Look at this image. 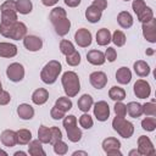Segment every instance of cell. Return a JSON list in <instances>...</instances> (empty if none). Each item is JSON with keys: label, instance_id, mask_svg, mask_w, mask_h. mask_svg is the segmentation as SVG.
<instances>
[{"label": "cell", "instance_id": "cell-5", "mask_svg": "<svg viewBox=\"0 0 156 156\" xmlns=\"http://www.w3.org/2000/svg\"><path fill=\"white\" fill-rule=\"evenodd\" d=\"M66 133H67V138L69 141L72 143H78L82 139V130L79 129L78 124H77V118L73 115H68L63 118L62 122Z\"/></svg>", "mask_w": 156, "mask_h": 156}, {"label": "cell", "instance_id": "cell-1", "mask_svg": "<svg viewBox=\"0 0 156 156\" xmlns=\"http://www.w3.org/2000/svg\"><path fill=\"white\" fill-rule=\"evenodd\" d=\"M49 20L52 23L56 34H58L60 37H65L69 32L71 21L67 18V13H66L65 9H62V7H54L50 11Z\"/></svg>", "mask_w": 156, "mask_h": 156}, {"label": "cell", "instance_id": "cell-19", "mask_svg": "<svg viewBox=\"0 0 156 156\" xmlns=\"http://www.w3.org/2000/svg\"><path fill=\"white\" fill-rule=\"evenodd\" d=\"M17 55V46L11 43L2 41L0 43V57L4 58H10Z\"/></svg>", "mask_w": 156, "mask_h": 156}, {"label": "cell", "instance_id": "cell-27", "mask_svg": "<svg viewBox=\"0 0 156 156\" xmlns=\"http://www.w3.org/2000/svg\"><path fill=\"white\" fill-rule=\"evenodd\" d=\"M111 41V33L107 28H101L96 32V43L100 46H106Z\"/></svg>", "mask_w": 156, "mask_h": 156}, {"label": "cell", "instance_id": "cell-15", "mask_svg": "<svg viewBox=\"0 0 156 156\" xmlns=\"http://www.w3.org/2000/svg\"><path fill=\"white\" fill-rule=\"evenodd\" d=\"M89 82L90 84L95 88V89H102L106 87L107 84V76L105 72H101V71H95V72H91L90 76H89Z\"/></svg>", "mask_w": 156, "mask_h": 156}, {"label": "cell", "instance_id": "cell-32", "mask_svg": "<svg viewBox=\"0 0 156 156\" xmlns=\"http://www.w3.org/2000/svg\"><path fill=\"white\" fill-rule=\"evenodd\" d=\"M17 133V144L21 145H27L32 140V132L28 129H20L16 132Z\"/></svg>", "mask_w": 156, "mask_h": 156}, {"label": "cell", "instance_id": "cell-29", "mask_svg": "<svg viewBox=\"0 0 156 156\" xmlns=\"http://www.w3.org/2000/svg\"><path fill=\"white\" fill-rule=\"evenodd\" d=\"M126 107H127L128 115H129L130 117H133V118H138V117H140V116L143 115V106H141V104H139V102H136V101H130V102H128V104L126 105Z\"/></svg>", "mask_w": 156, "mask_h": 156}, {"label": "cell", "instance_id": "cell-58", "mask_svg": "<svg viewBox=\"0 0 156 156\" xmlns=\"http://www.w3.org/2000/svg\"><path fill=\"white\" fill-rule=\"evenodd\" d=\"M123 1H129V0H123Z\"/></svg>", "mask_w": 156, "mask_h": 156}, {"label": "cell", "instance_id": "cell-24", "mask_svg": "<svg viewBox=\"0 0 156 156\" xmlns=\"http://www.w3.org/2000/svg\"><path fill=\"white\" fill-rule=\"evenodd\" d=\"M132 79V72L128 67H121L116 72V80L119 84H128Z\"/></svg>", "mask_w": 156, "mask_h": 156}, {"label": "cell", "instance_id": "cell-51", "mask_svg": "<svg viewBox=\"0 0 156 156\" xmlns=\"http://www.w3.org/2000/svg\"><path fill=\"white\" fill-rule=\"evenodd\" d=\"M57 1L58 0H41V4L44 5V6H54L55 4H57Z\"/></svg>", "mask_w": 156, "mask_h": 156}, {"label": "cell", "instance_id": "cell-44", "mask_svg": "<svg viewBox=\"0 0 156 156\" xmlns=\"http://www.w3.org/2000/svg\"><path fill=\"white\" fill-rule=\"evenodd\" d=\"M50 134H51L50 144H55L56 141H58V140L62 139V133H61V130L57 127H51L50 128Z\"/></svg>", "mask_w": 156, "mask_h": 156}, {"label": "cell", "instance_id": "cell-56", "mask_svg": "<svg viewBox=\"0 0 156 156\" xmlns=\"http://www.w3.org/2000/svg\"><path fill=\"white\" fill-rule=\"evenodd\" d=\"M152 52H154V50H149V51H147V54H149V55H151Z\"/></svg>", "mask_w": 156, "mask_h": 156}, {"label": "cell", "instance_id": "cell-33", "mask_svg": "<svg viewBox=\"0 0 156 156\" xmlns=\"http://www.w3.org/2000/svg\"><path fill=\"white\" fill-rule=\"evenodd\" d=\"M72 101H71V99L68 98V96H61V98H58L57 100H56V102H55V106L56 107H58L60 110H62L63 112H67V111H69L71 108H72Z\"/></svg>", "mask_w": 156, "mask_h": 156}, {"label": "cell", "instance_id": "cell-2", "mask_svg": "<svg viewBox=\"0 0 156 156\" xmlns=\"http://www.w3.org/2000/svg\"><path fill=\"white\" fill-rule=\"evenodd\" d=\"M61 83L65 90L66 96L68 98H74L79 90H80V82H79V77L76 72L73 71H67L62 74L61 77Z\"/></svg>", "mask_w": 156, "mask_h": 156}, {"label": "cell", "instance_id": "cell-47", "mask_svg": "<svg viewBox=\"0 0 156 156\" xmlns=\"http://www.w3.org/2000/svg\"><path fill=\"white\" fill-rule=\"evenodd\" d=\"M65 113H66V112H63L62 110H60V108L56 107V106H54V107L51 108V111H50V116H51L54 119H62V118L65 117Z\"/></svg>", "mask_w": 156, "mask_h": 156}, {"label": "cell", "instance_id": "cell-17", "mask_svg": "<svg viewBox=\"0 0 156 156\" xmlns=\"http://www.w3.org/2000/svg\"><path fill=\"white\" fill-rule=\"evenodd\" d=\"M0 140L4 146L12 147L17 144V133L12 129H5L0 135Z\"/></svg>", "mask_w": 156, "mask_h": 156}, {"label": "cell", "instance_id": "cell-39", "mask_svg": "<svg viewBox=\"0 0 156 156\" xmlns=\"http://www.w3.org/2000/svg\"><path fill=\"white\" fill-rule=\"evenodd\" d=\"M76 49H74V45L69 41V40H66V39H62L61 41H60V51L63 54V55H69V54H72L73 51H74Z\"/></svg>", "mask_w": 156, "mask_h": 156}, {"label": "cell", "instance_id": "cell-20", "mask_svg": "<svg viewBox=\"0 0 156 156\" xmlns=\"http://www.w3.org/2000/svg\"><path fill=\"white\" fill-rule=\"evenodd\" d=\"M49 99V91L44 88H39L33 91L32 94V101L35 105H44Z\"/></svg>", "mask_w": 156, "mask_h": 156}, {"label": "cell", "instance_id": "cell-31", "mask_svg": "<svg viewBox=\"0 0 156 156\" xmlns=\"http://www.w3.org/2000/svg\"><path fill=\"white\" fill-rule=\"evenodd\" d=\"M33 4L30 0H17L16 1V10L21 15H28L32 12Z\"/></svg>", "mask_w": 156, "mask_h": 156}, {"label": "cell", "instance_id": "cell-55", "mask_svg": "<svg viewBox=\"0 0 156 156\" xmlns=\"http://www.w3.org/2000/svg\"><path fill=\"white\" fill-rule=\"evenodd\" d=\"M1 154H2V155H7V152H5V151H2V150L0 149V155H1Z\"/></svg>", "mask_w": 156, "mask_h": 156}, {"label": "cell", "instance_id": "cell-36", "mask_svg": "<svg viewBox=\"0 0 156 156\" xmlns=\"http://www.w3.org/2000/svg\"><path fill=\"white\" fill-rule=\"evenodd\" d=\"M141 127L146 132H154L156 128V118L152 116H149L141 121Z\"/></svg>", "mask_w": 156, "mask_h": 156}, {"label": "cell", "instance_id": "cell-28", "mask_svg": "<svg viewBox=\"0 0 156 156\" xmlns=\"http://www.w3.org/2000/svg\"><path fill=\"white\" fill-rule=\"evenodd\" d=\"M93 104H94L93 98H91L89 94H83V95L78 99V102H77L78 108H79L82 112H88V111L91 108Z\"/></svg>", "mask_w": 156, "mask_h": 156}, {"label": "cell", "instance_id": "cell-22", "mask_svg": "<svg viewBox=\"0 0 156 156\" xmlns=\"http://www.w3.org/2000/svg\"><path fill=\"white\" fill-rule=\"evenodd\" d=\"M102 16V11H100L98 7H95L94 5H90L87 7L85 10V18L90 22V23H96L101 20Z\"/></svg>", "mask_w": 156, "mask_h": 156}, {"label": "cell", "instance_id": "cell-8", "mask_svg": "<svg viewBox=\"0 0 156 156\" xmlns=\"http://www.w3.org/2000/svg\"><path fill=\"white\" fill-rule=\"evenodd\" d=\"M6 76L11 82H21L24 78V67L18 62H12L6 68Z\"/></svg>", "mask_w": 156, "mask_h": 156}, {"label": "cell", "instance_id": "cell-11", "mask_svg": "<svg viewBox=\"0 0 156 156\" xmlns=\"http://www.w3.org/2000/svg\"><path fill=\"white\" fill-rule=\"evenodd\" d=\"M94 116L100 122L107 121V118L110 117V106H108V104L104 100L98 101L94 105Z\"/></svg>", "mask_w": 156, "mask_h": 156}, {"label": "cell", "instance_id": "cell-53", "mask_svg": "<svg viewBox=\"0 0 156 156\" xmlns=\"http://www.w3.org/2000/svg\"><path fill=\"white\" fill-rule=\"evenodd\" d=\"M13 155H15V156H20V155H21V156H26L27 154H26V152H23V151H16Z\"/></svg>", "mask_w": 156, "mask_h": 156}, {"label": "cell", "instance_id": "cell-43", "mask_svg": "<svg viewBox=\"0 0 156 156\" xmlns=\"http://www.w3.org/2000/svg\"><path fill=\"white\" fill-rule=\"evenodd\" d=\"M113 110H115L116 116H118V117H126V115H127V107L122 101H116Z\"/></svg>", "mask_w": 156, "mask_h": 156}, {"label": "cell", "instance_id": "cell-35", "mask_svg": "<svg viewBox=\"0 0 156 156\" xmlns=\"http://www.w3.org/2000/svg\"><path fill=\"white\" fill-rule=\"evenodd\" d=\"M126 40H127L126 34L122 30H118V29H116L113 32L112 37H111V41H113V44L117 45V46H123L126 44Z\"/></svg>", "mask_w": 156, "mask_h": 156}, {"label": "cell", "instance_id": "cell-16", "mask_svg": "<svg viewBox=\"0 0 156 156\" xmlns=\"http://www.w3.org/2000/svg\"><path fill=\"white\" fill-rule=\"evenodd\" d=\"M23 45L28 51H39L43 48V40L37 35H26L23 38Z\"/></svg>", "mask_w": 156, "mask_h": 156}, {"label": "cell", "instance_id": "cell-3", "mask_svg": "<svg viewBox=\"0 0 156 156\" xmlns=\"http://www.w3.org/2000/svg\"><path fill=\"white\" fill-rule=\"evenodd\" d=\"M0 34L5 38L20 40L27 35V27L23 22H13L10 24H1L0 23Z\"/></svg>", "mask_w": 156, "mask_h": 156}, {"label": "cell", "instance_id": "cell-6", "mask_svg": "<svg viewBox=\"0 0 156 156\" xmlns=\"http://www.w3.org/2000/svg\"><path fill=\"white\" fill-rule=\"evenodd\" d=\"M1 24H10L17 21V10H16V1L7 0L1 4Z\"/></svg>", "mask_w": 156, "mask_h": 156}, {"label": "cell", "instance_id": "cell-34", "mask_svg": "<svg viewBox=\"0 0 156 156\" xmlns=\"http://www.w3.org/2000/svg\"><path fill=\"white\" fill-rule=\"evenodd\" d=\"M50 128L45 126H40L38 129V139L41 141V144H50Z\"/></svg>", "mask_w": 156, "mask_h": 156}, {"label": "cell", "instance_id": "cell-7", "mask_svg": "<svg viewBox=\"0 0 156 156\" xmlns=\"http://www.w3.org/2000/svg\"><path fill=\"white\" fill-rule=\"evenodd\" d=\"M112 127L113 129L124 139H129L133 133H134V126L132 122L124 119V117H118L116 116L112 121Z\"/></svg>", "mask_w": 156, "mask_h": 156}, {"label": "cell", "instance_id": "cell-9", "mask_svg": "<svg viewBox=\"0 0 156 156\" xmlns=\"http://www.w3.org/2000/svg\"><path fill=\"white\" fill-rule=\"evenodd\" d=\"M102 149L104 151L110 156H122L121 152V141L116 138H106L102 141Z\"/></svg>", "mask_w": 156, "mask_h": 156}, {"label": "cell", "instance_id": "cell-49", "mask_svg": "<svg viewBox=\"0 0 156 156\" xmlns=\"http://www.w3.org/2000/svg\"><path fill=\"white\" fill-rule=\"evenodd\" d=\"M91 5H94L95 7H98L100 11H104L107 7V0H94Z\"/></svg>", "mask_w": 156, "mask_h": 156}, {"label": "cell", "instance_id": "cell-46", "mask_svg": "<svg viewBox=\"0 0 156 156\" xmlns=\"http://www.w3.org/2000/svg\"><path fill=\"white\" fill-rule=\"evenodd\" d=\"M105 58L108 62H113L117 58V51L113 48H107L106 51H105Z\"/></svg>", "mask_w": 156, "mask_h": 156}, {"label": "cell", "instance_id": "cell-41", "mask_svg": "<svg viewBox=\"0 0 156 156\" xmlns=\"http://www.w3.org/2000/svg\"><path fill=\"white\" fill-rule=\"evenodd\" d=\"M66 62H67V65H69L72 67L78 66L80 63V54L77 50H74L72 54H69V55L66 56Z\"/></svg>", "mask_w": 156, "mask_h": 156}, {"label": "cell", "instance_id": "cell-40", "mask_svg": "<svg viewBox=\"0 0 156 156\" xmlns=\"http://www.w3.org/2000/svg\"><path fill=\"white\" fill-rule=\"evenodd\" d=\"M143 106V113L145 116H152L155 117L156 116V105H155V99H152V101L150 102H146Z\"/></svg>", "mask_w": 156, "mask_h": 156}, {"label": "cell", "instance_id": "cell-30", "mask_svg": "<svg viewBox=\"0 0 156 156\" xmlns=\"http://www.w3.org/2000/svg\"><path fill=\"white\" fill-rule=\"evenodd\" d=\"M126 96H127V94H126V90L123 88L115 85L108 90V98L113 101H123L126 99Z\"/></svg>", "mask_w": 156, "mask_h": 156}, {"label": "cell", "instance_id": "cell-45", "mask_svg": "<svg viewBox=\"0 0 156 156\" xmlns=\"http://www.w3.org/2000/svg\"><path fill=\"white\" fill-rule=\"evenodd\" d=\"M146 7V4L144 0H133V4H132V9L134 11V13L138 16L144 9Z\"/></svg>", "mask_w": 156, "mask_h": 156}, {"label": "cell", "instance_id": "cell-52", "mask_svg": "<svg viewBox=\"0 0 156 156\" xmlns=\"http://www.w3.org/2000/svg\"><path fill=\"white\" fill-rule=\"evenodd\" d=\"M77 155H85V156H87L88 154H87L85 151H74V152H73V156H77Z\"/></svg>", "mask_w": 156, "mask_h": 156}, {"label": "cell", "instance_id": "cell-12", "mask_svg": "<svg viewBox=\"0 0 156 156\" xmlns=\"http://www.w3.org/2000/svg\"><path fill=\"white\" fill-rule=\"evenodd\" d=\"M133 90H134V94L136 95V98H139V99H146L151 94V87L144 79H138L134 83Z\"/></svg>", "mask_w": 156, "mask_h": 156}, {"label": "cell", "instance_id": "cell-54", "mask_svg": "<svg viewBox=\"0 0 156 156\" xmlns=\"http://www.w3.org/2000/svg\"><path fill=\"white\" fill-rule=\"evenodd\" d=\"M133 155H136V156L139 155V152H138V150H136V149H135V150H130V151H129V156H133Z\"/></svg>", "mask_w": 156, "mask_h": 156}, {"label": "cell", "instance_id": "cell-23", "mask_svg": "<svg viewBox=\"0 0 156 156\" xmlns=\"http://www.w3.org/2000/svg\"><path fill=\"white\" fill-rule=\"evenodd\" d=\"M28 152L30 156H45V151L41 146V141L39 139L30 140L28 143Z\"/></svg>", "mask_w": 156, "mask_h": 156}, {"label": "cell", "instance_id": "cell-4", "mask_svg": "<svg viewBox=\"0 0 156 156\" xmlns=\"http://www.w3.org/2000/svg\"><path fill=\"white\" fill-rule=\"evenodd\" d=\"M61 71H62L61 63L56 60H51L43 67L40 72V78L45 84H54L58 78Z\"/></svg>", "mask_w": 156, "mask_h": 156}, {"label": "cell", "instance_id": "cell-25", "mask_svg": "<svg viewBox=\"0 0 156 156\" xmlns=\"http://www.w3.org/2000/svg\"><path fill=\"white\" fill-rule=\"evenodd\" d=\"M133 68H134V72L136 73V76H139V77H147L150 74V66L143 60L135 61L133 65Z\"/></svg>", "mask_w": 156, "mask_h": 156}, {"label": "cell", "instance_id": "cell-57", "mask_svg": "<svg viewBox=\"0 0 156 156\" xmlns=\"http://www.w3.org/2000/svg\"><path fill=\"white\" fill-rule=\"evenodd\" d=\"M2 90V85H1V80H0V91Z\"/></svg>", "mask_w": 156, "mask_h": 156}, {"label": "cell", "instance_id": "cell-48", "mask_svg": "<svg viewBox=\"0 0 156 156\" xmlns=\"http://www.w3.org/2000/svg\"><path fill=\"white\" fill-rule=\"evenodd\" d=\"M10 101H11L10 93L6 90H1L0 91V105H7Z\"/></svg>", "mask_w": 156, "mask_h": 156}, {"label": "cell", "instance_id": "cell-26", "mask_svg": "<svg viewBox=\"0 0 156 156\" xmlns=\"http://www.w3.org/2000/svg\"><path fill=\"white\" fill-rule=\"evenodd\" d=\"M117 22L122 28H130L133 26V17L128 11H121L117 15Z\"/></svg>", "mask_w": 156, "mask_h": 156}, {"label": "cell", "instance_id": "cell-50", "mask_svg": "<svg viewBox=\"0 0 156 156\" xmlns=\"http://www.w3.org/2000/svg\"><path fill=\"white\" fill-rule=\"evenodd\" d=\"M63 1L68 7H77L80 4V0H63Z\"/></svg>", "mask_w": 156, "mask_h": 156}, {"label": "cell", "instance_id": "cell-21", "mask_svg": "<svg viewBox=\"0 0 156 156\" xmlns=\"http://www.w3.org/2000/svg\"><path fill=\"white\" fill-rule=\"evenodd\" d=\"M17 115L22 119H32L34 117V108L29 104H21L17 107Z\"/></svg>", "mask_w": 156, "mask_h": 156}, {"label": "cell", "instance_id": "cell-18", "mask_svg": "<svg viewBox=\"0 0 156 156\" xmlns=\"http://www.w3.org/2000/svg\"><path fill=\"white\" fill-rule=\"evenodd\" d=\"M87 61L94 66H101L105 63V54L100 50H90L87 54Z\"/></svg>", "mask_w": 156, "mask_h": 156}, {"label": "cell", "instance_id": "cell-38", "mask_svg": "<svg viewBox=\"0 0 156 156\" xmlns=\"http://www.w3.org/2000/svg\"><path fill=\"white\" fill-rule=\"evenodd\" d=\"M94 124V121L91 118V116L88 112H84L80 117H79V126L84 129H90Z\"/></svg>", "mask_w": 156, "mask_h": 156}, {"label": "cell", "instance_id": "cell-37", "mask_svg": "<svg viewBox=\"0 0 156 156\" xmlns=\"http://www.w3.org/2000/svg\"><path fill=\"white\" fill-rule=\"evenodd\" d=\"M138 21L139 22H141V23H144V22H149L151 18H154V11H152V9L151 7H149V6H146L138 16Z\"/></svg>", "mask_w": 156, "mask_h": 156}, {"label": "cell", "instance_id": "cell-13", "mask_svg": "<svg viewBox=\"0 0 156 156\" xmlns=\"http://www.w3.org/2000/svg\"><path fill=\"white\" fill-rule=\"evenodd\" d=\"M143 35L149 43H156V20L151 18L149 22L143 23Z\"/></svg>", "mask_w": 156, "mask_h": 156}, {"label": "cell", "instance_id": "cell-42", "mask_svg": "<svg viewBox=\"0 0 156 156\" xmlns=\"http://www.w3.org/2000/svg\"><path fill=\"white\" fill-rule=\"evenodd\" d=\"M52 145H54V151H55L56 155H66L67 151H68V146H67V144L65 141H62V139L56 141Z\"/></svg>", "mask_w": 156, "mask_h": 156}, {"label": "cell", "instance_id": "cell-10", "mask_svg": "<svg viewBox=\"0 0 156 156\" xmlns=\"http://www.w3.org/2000/svg\"><path fill=\"white\" fill-rule=\"evenodd\" d=\"M138 152H139V155H143V156H149V155H155L156 154L155 146L151 143L149 136L140 135L138 138Z\"/></svg>", "mask_w": 156, "mask_h": 156}, {"label": "cell", "instance_id": "cell-14", "mask_svg": "<svg viewBox=\"0 0 156 156\" xmlns=\"http://www.w3.org/2000/svg\"><path fill=\"white\" fill-rule=\"evenodd\" d=\"M91 33L87 28H80L74 33V40L80 48H88L91 44Z\"/></svg>", "mask_w": 156, "mask_h": 156}]
</instances>
